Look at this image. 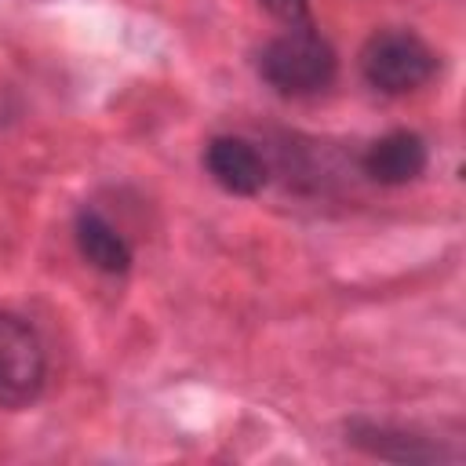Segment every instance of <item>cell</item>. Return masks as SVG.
Here are the masks:
<instances>
[{
    "label": "cell",
    "instance_id": "1",
    "mask_svg": "<svg viewBox=\"0 0 466 466\" xmlns=\"http://www.w3.org/2000/svg\"><path fill=\"white\" fill-rule=\"evenodd\" d=\"M258 73L273 91L291 98H309L331 87L339 73V58L313 25H288V33L273 36L258 51Z\"/></svg>",
    "mask_w": 466,
    "mask_h": 466
},
{
    "label": "cell",
    "instance_id": "2",
    "mask_svg": "<svg viewBox=\"0 0 466 466\" xmlns=\"http://www.w3.org/2000/svg\"><path fill=\"white\" fill-rule=\"evenodd\" d=\"M360 73L382 95H408L437 73V55L408 29H382L360 47Z\"/></svg>",
    "mask_w": 466,
    "mask_h": 466
},
{
    "label": "cell",
    "instance_id": "3",
    "mask_svg": "<svg viewBox=\"0 0 466 466\" xmlns=\"http://www.w3.org/2000/svg\"><path fill=\"white\" fill-rule=\"evenodd\" d=\"M47 379V357L36 328L18 317L0 309V408L4 411H22L36 404L44 393Z\"/></svg>",
    "mask_w": 466,
    "mask_h": 466
},
{
    "label": "cell",
    "instance_id": "4",
    "mask_svg": "<svg viewBox=\"0 0 466 466\" xmlns=\"http://www.w3.org/2000/svg\"><path fill=\"white\" fill-rule=\"evenodd\" d=\"M204 167H208L211 182L233 197H255L269 175L255 142H248L240 135H215L204 146Z\"/></svg>",
    "mask_w": 466,
    "mask_h": 466
},
{
    "label": "cell",
    "instance_id": "5",
    "mask_svg": "<svg viewBox=\"0 0 466 466\" xmlns=\"http://www.w3.org/2000/svg\"><path fill=\"white\" fill-rule=\"evenodd\" d=\"M426 164H430V153L415 131H390L375 138L360 157L364 175L379 186H408L426 171Z\"/></svg>",
    "mask_w": 466,
    "mask_h": 466
},
{
    "label": "cell",
    "instance_id": "6",
    "mask_svg": "<svg viewBox=\"0 0 466 466\" xmlns=\"http://www.w3.org/2000/svg\"><path fill=\"white\" fill-rule=\"evenodd\" d=\"M73 237H76V251L84 255L87 266L116 277V273H127L131 269V244L120 237V229L98 215L95 208H84L73 222Z\"/></svg>",
    "mask_w": 466,
    "mask_h": 466
},
{
    "label": "cell",
    "instance_id": "7",
    "mask_svg": "<svg viewBox=\"0 0 466 466\" xmlns=\"http://www.w3.org/2000/svg\"><path fill=\"white\" fill-rule=\"evenodd\" d=\"M346 433H350V444H357V448H364L368 455H379V459H397V462H433V459H444V451L437 444H426L422 437H411V433L382 426V422L353 419L346 426Z\"/></svg>",
    "mask_w": 466,
    "mask_h": 466
},
{
    "label": "cell",
    "instance_id": "8",
    "mask_svg": "<svg viewBox=\"0 0 466 466\" xmlns=\"http://www.w3.org/2000/svg\"><path fill=\"white\" fill-rule=\"evenodd\" d=\"M284 25H309V0H258Z\"/></svg>",
    "mask_w": 466,
    "mask_h": 466
}]
</instances>
